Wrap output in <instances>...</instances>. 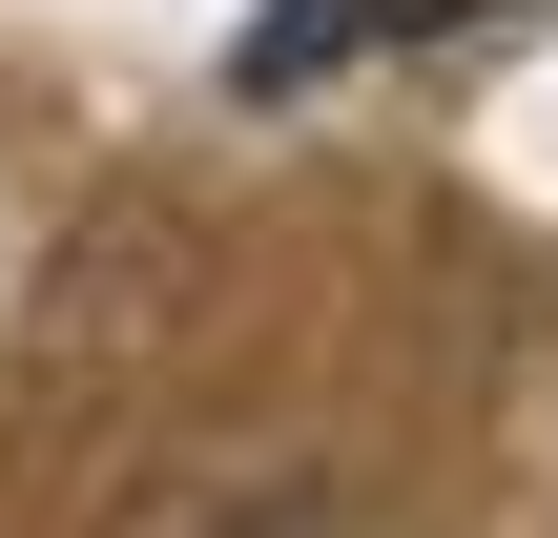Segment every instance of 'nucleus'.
Masks as SVG:
<instances>
[{"instance_id":"f257e3e1","label":"nucleus","mask_w":558,"mask_h":538,"mask_svg":"<svg viewBox=\"0 0 558 538\" xmlns=\"http://www.w3.org/2000/svg\"><path fill=\"white\" fill-rule=\"evenodd\" d=\"M414 21H497V0H269V21L228 41V83H248V104H290V83H331V62L414 41Z\"/></svg>"}]
</instances>
